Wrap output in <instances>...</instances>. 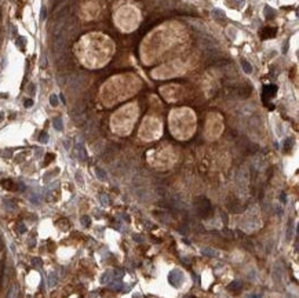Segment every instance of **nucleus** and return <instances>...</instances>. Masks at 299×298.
<instances>
[{
    "mask_svg": "<svg viewBox=\"0 0 299 298\" xmlns=\"http://www.w3.org/2000/svg\"><path fill=\"white\" fill-rule=\"evenodd\" d=\"M196 211H197V214H199L200 217H203V218H207L208 215H211L212 207H211L210 200L205 197H200L199 200L196 202Z\"/></svg>",
    "mask_w": 299,
    "mask_h": 298,
    "instance_id": "1",
    "label": "nucleus"
},
{
    "mask_svg": "<svg viewBox=\"0 0 299 298\" xmlns=\"http://www.w3.org/2000/svg\"><path fill=\"white\" fill-rule=\"evenodd\" d=\"M168 282L172 287H181L182 283H184V273L181 272L179 269H172L168 275Z\"/></svg>",
    "mask_w": 299,
    "mask_h": 298,
    "instance_id": "2",
    "label": "nucleus"
},
{
    "mask_svg": "<svg viewBox=\"0 0 299 298\" xmlns=\"http://www.w3.org/2000/svg\"><path fill=\"white\" fill-rule=\"evenodd\" d=\"M276 93H277V87H276L274 84H267V86H265V88H263V99L274 97Z\"/></svg>",
    "mask_w": 299,
    "mask_h": 298,
    "instance_id": "3",
    "label": "nucleus"
},
{
    "mask_svg": "<svg viewBox=\"0 0 299 298\" xmlns=\"http://www.w3.org/2000/svg\"><path fill=\"white\" fill-rule=\"evenodd\" d=\"M211 15H212V18H215V20L219 21V22H224V21H226V15H225V12L222 11V10H218V8L212 10Z\"/></svg>",
    "mask_w": 299,
    "mask_h": 298,
    "instance_id": "4",
    "label": "nucleus"
},
{
    "mask_svg": "<svg viewBox=\"0 0 299 298\" xmlns=\"http://www.w3.org/2000/svg\"><path fill=\"white\" fill-rule=\"evenodd\" d=\"M276 36V28H265L261 31V37L262 39H269Z\"/></svg>",
    "mask_w": 299,
    "mask_h": 298,
    "instance_id": "5",
    "label": "nucleus"
},
{
    "mask_svg": "<svg viewBox=\"0 0 299 298\" xmlns=\"http://www.w3.org/2000/svg\"><path fill=\"white\" fill-rule=\"evenodd\" d=\"M57 283H58V276H57L55 272H51V273L48 275V279H47V284L50 289L57 286Z\"/></svg>",
    "mask_w": 299,
    "mask_h": 298,
    "instance_id": "6",
    "label": "nucleus"
},
{
    "mask_svg": "<svg viewBox=\"0 0 299 298\" xmlns=\"http://www.w3.org/2000/svg\"><path fill=\"white\" fill-rule=\"evenodd\" d=\"M113 272H110V270H108V272H105L104 275H102V278H101V283L102 284H109V283L113 280Z\"/></svg>",
    "mask_w": 299,
    "mask_h": 298,
    "instance_id": "7",
    "label": "nucleus"
},
{
    "mask_svg": "<svg viewBox=\"0 0 299 298\" xmlns=\"http://www.w3.org/2000/svg\"><path fill=\"white\" fill-rule=\"evenodd\" d=\"M0 184H1L4 188H7L8 191H15V189H17L15 184L12 182V181H10V179H6V181H0Z\"/></svg>",
    "mask_w": 299,
    "mask_h": 298,
    "instance_id": "8",
    "label": "nucleus"
},
{
    "mask_svg": "<svg viewBox=\"0 0 299 298\" xmlns=\"http://www.w3.org/2000/svg\"><path fill=\"white\" fill-rule=\"evenodd\" d=\"M241 66H243L244 73H247V75H250V73L252 72V66H251V64H250L248 61H245V60L241 61Z\"/></svg>",
    "mask_w": 299,
    "mask_h": 298,
    "instance_id": "9",
    "label": "nucleus"
},
{
    "mask_svg": "<svg viewBox=\"0 0 299 298\" xmlns=\"http://www.w3.org/2000/svg\"><path fill=\"white\" fill-rule=\"evenodd\" d=\"M265 17H266L267 20H269V18H274V17H276V11L271 7L266 6V7H265Z\"/></svg>",
    "mask_w": 299,
    "mask_h": 298,
    "instance_id": "10",
    "label": "nucleus"
},
{
    "mask_svg": "<svg viewBox=\"0 0 299 298\" xmlns=\"http://www.w3.org/2000/svg\"><path fill=\"white\" fill-rule=\"evenodd\" d=\"M230 291H236V290H240L241 289V282H239V280H234V282H232L230 284H229V287H227Z\"/></svg>",
    "mask_w": 299,
    "mask_h": 298,
    "instance_id": "11",
    "label": "nucleus"
},
{
    "mask_svg": "<svg viewBox=\"0 0 299 298\" xmlns=\"http://www.w3.org/2000/svg\"><path fill=\"white\" fill-rule=\"evenodd\" d=\"M17 295H18V287L14 284V286H11L10 291H8L7 298H17Z\"/></svg>",
    "mask_w": 299,
    "mask_h": 298,
    "instance_id": "12",
    "label": "nucleus"
},
{
    "mask_svg": "<svg viewBox=\"0 0 299 298\" xmlns=\"http://www.w3.org/2000/svg\"><path fill=\"white\" fill-rule=\"evenodd\" d=\"M54 128H55V130H58V131H61V130L64 128V123H62V119H61V117H57V119H54Z\"/></svg>",
    "mask_w": 299,
    "mask_h": 298,
    "instance_id": "13",
    "label": "nucleus"
},
{
    "mask_svg": "<svg viewBox=\"0 0 299 298\" xmlns=\"http://www.w3.org/2000/svg\"><path fill=\"white\" fill-rule=\"evenodd\" d=\"M95 173H97V177H98L101 181H105V179H106V173H105L104 170H101L99 167L95 168Z\"/></svg>",
    "mask_w": 299,
    "mask_h": 298,
    "instance_id": "14",
    "label": "nucleus"
},
{
    "mask_svg": "<svg viewBox=\"0 0 299 298\" xmlns=\"http://www.w3.org/2000/svg\"><path fill=\"white\" fill-rule=\"evenodd\" d=\"M201 253H203L204 255H208V257H215V254H216V251L212 250V248H210V247H205V248H203V250H201Z\"/></svg>",
    "mask_w": 299,
    "mask_h": 298,
    "instance_id": "15",
    "label": "nucleus"
},
{
    "mask_svg": "<svg viewBox=\"0 0 299 298\" xmlns=\"http://www.w3.org/2000/svg\"><path fill=\"white\" fill-rule=\"evenodd\" d=\"M292 145H294L292 139H291V138H287L285 141H284V151H285V152H290V151H291V148H292Z\"/></svg>",
    "mask_w": 299,
    "mask_h": 298,
    "instance_id": "16",
    "label": "nucleus"
},
{
    "mask_svg": "<svg viewBox=\"0 0 299 298\" xmlns=\"http://www.w3.org/2000/svg\"><path fill=\"white\" fill-rule=\"evenodd\" d=\"M25 43H26V39H25V37H22V36L17 39V46H18L21 50H24V48H25Z\"/></svg>",
    "mask_w": 299,
    "mask_h": 298,
    "instance_id": "17",
    "label": "nucleus"
},
{
    "mask_svg": "<svg viewBox=\"0 0 299 298\" xmlns=\"http://www.w3.org/2000/svg\"><path fill=\"white\" fill-rule=\"evenodd\" d=\"M50 103H51L52 106H57V105H58V97H57L55 94H52V95L50 97Z\"/></svg>",
    "mask_w": 299,
    "mask_h": 298,
    "instance_id": "18",
    "label": "nucleus"
},
{
    "mask_svg": "<svg viewBox=\"0 0 299 298\" xmlns=\"http://www.w3.org/2000/svg\"><path fill=\"white\" fill-rule=\"evenodd\" d=\"M77 152H79V157H80V159H81V160L86 159V153H84V149L81 148V145H79V146H77Z\"/></svg>",
    "mask_w": 299,
    "mask_h": 298,
    "instance_id": "19",
    "label": "nucleus"
},
{
    "mask_svg": "<svg viewBox=\"0 0 299 298\" xmlns=\"http://www.w3.org/2000/svg\"><path fill=\"white\" fill-rule=\"evenodd\" d=\"M17 229H18V233H25V232H26V227H25L22 222H20L17 225Z\"/></svg>",
    "mask_w": 299,
    "mask_h": 298,
    "instance_id": "20",
    "label": "nucleus"
},
{
    "mask_svg": "<svg viewBox=\"0 0 299 298\" xmlns=\"http://www.w3.org/2000/svg\"><path fill=\"white\" fill-rule=\"evenodd\" d=\"M90 222H91V219H90V217H87V215H84L83 218H81V224H83L84 227H90Z\"/></svg>",
    "mask_w": 299,
    "mask_h": 298,
    "instance_id": "21",
    "label": "nucleus"
},
{
    "mask_svg": "<svg viewBox=\"0 0 299 298\" xmlns=\"http://www.w3.org/2000/svg\"><path fill=\"white\" fill-rule=\"evenodd\" d=\"M39 141H40V142H47V141H48V135H47V133H41V134H40V137H39Z\"/></svg>",
    "mask_w": 299,
    "mask_h": 298,
    "instance_id": "22",
    "label": "nucleus"
},
{
    "mask_svg": "<svg viewBox=\"0 0 299 298\" xmlns=\"http://www.w3.org/2000/svg\"><path fill=\"white\" fill-rule=\"evenodd\" d=\"M101 203L104 204V206H108L109 204V199L106 195H101Z\"/></svg>",
    "mask_w": 299,
    "mask_h": 298,
    "instance_id": "23",
    "label": "nucleus"
},
{
    "mask_svg": "<svg viewBox=\"0 0 299 298\" xmlns=\"http://www.w3.org/2000/svg\"><path fill=\"white\" fill-rule=\"evenodd\" d=\"M46 15H47V10H46V7H41V12H40V20H41V21L46 20Z\"/></svg>",
    "mask_w": 299,
    "mask_h": 298,
    "instance_id": "24",
    "label": "nucleus"
},
{
    "mask_svg": "<svg viewBox=\"0 0 299 298\" xmlns=\"http://www.w3.org/2000/svg\"><path fill=\"white\" fill-rule=\"evenodd\" d=\"M35 91H36V86H35V84H29V94H30V95H33V94H35Z\"/></svg>",
    "mask_w": 299,
    "mask_h": 298,
    "instance_id": "25",
    "label": "nucleus"
},
{
    "mask_svg": "<svg viewBox=\"0 0 299 298\" xmlns=\"http://www.w3.org/2000/svg\"><path fill=\"white\" fill-rule=\"evenodd\" d=\"M32 105H33V101H32V99H26V101H25V106H26V108H30Z\"/></svg>",
    "mask_w": 299,
    "mask_h": 298,
    "instance_id": "26",
    "label": "nucleus"
},
{
    "mask_svg": "<svg viewBox=\"0 0 299 298\" xmlns=\"http://www.w3.org/2000/svg\"><path fill=\"white\" fill-rule=\"evenodd\" d=\"M54 159V155H47V159H46V164H48V162H51Z\"/></svg>",
    "mask_w": 299,
    "mask_h": 298,
    "instance_id": "27",
    "label": "nucleus"
},
{
    "mask_svg": "<svg viewBox=\"0 0 299 298\" xmlns=\"http://www.w3.org/2000/svg\"><path fill=\"white\" fill-rule=\"evenodd\" d=\"M33 264H36V265H41V261L39 258H33Z\"/></svg>",
    "mask_w": 299,
    "mask_h": 298,
    "instance_id": "28",
    "label": "nucleus"
},
{
    "mask_svg": "<svg viewBox=\"0 0 299 298\" xmlns=\"http://www.w3.org/2000/svg\"><path fill=\"white\" fill-rule=\"evenodd\" d=\"M288 51V42L284 44V48H283V52H287Z\"/></svg>",
    "mask_w": 299,
    "mask_h": 298,
    "instance_id": "29",
    "label": "nucleus"
},
{
    "mask_svg": "<svg viewBox=\"0 0 299 298\" xmlns=\"http://www.w3.org/2000/svg\"><path fill=\"white\" fill-rule=\"evenodd\" d=\"M281 199H283V202L285 203V193H283V195H281Z\"/></svg>",
    "mask_w": 299,
    "mask_h": 298,
    "instance_id": "30",
    "label": "nucleus"
},
{
    "mask_svg": "<svg viewBox=\"0 0 299 298\" xmlns=\"http://www.w3.org/2000/svg\"><path fill=\"white\" fill-rule=\"evenodd\" d=\"M3 117H4V115H3V113H1V112H0V122H1V120H3Z\"/></svg>",
    "mask_w": 299,
    "mask_h": 298,
    "instance_id": "31",
    "label": "nucleus"
},
{
    "mask_svg": "<svg viewBox=\"0 0 299 298\" xmlns=\"http://www.w3.org/2000/svg\"><path fill=\"white\" fill-rule=\"evenodd\" d=\"M248 298H259V297H258V295H250Z\"/></svg>",
    "mask_w": 299,
    "mask_h": 298,
    "instance_id": "32",
    "label": "nucleus"
}]
</instances>
